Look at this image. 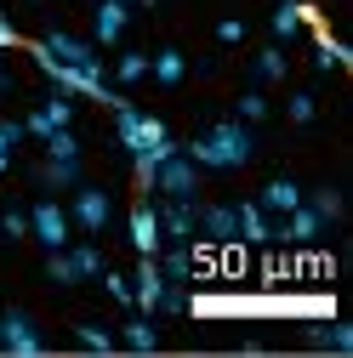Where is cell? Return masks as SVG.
Returning a JSON list of instances; mask_svg holds the SVG:
<instances>
[{
  "label": "cell",
  "instance_id": "obj_37",
  "mask_svg": "<svg viewBox=\"0 0 353 358\" xmlns=\"http://www.w3.org/2000/svg\"><path fill=\"white\" fill-rule=\"evenodd\" d=\"M6 92H12V69L0 63V97H6Z\"/></svg>",
  "mask_w": 353,
  "mask_h": 358
},
{
  "label": "cell",
  "instance_id": "obj_23",
  "mask_svg": "<svg viewBox=\"0 0 353 358\" xmlns=\"http://www.w3.org/2000/svg\"><path fill=\"white\" fill-rule=\"evenodd\" d=\"M251 74H256V85H274V80H285V52H279V46H268V52H256Z\"/></svg>",
  "mask_w": 353,
  "mask_h": 358
},
{
  "label": "cell",
  "instance_id": "obj_17",
  "mask_svg": "<svg viewBox=\"0 0 353 358\" xmlns=\"http://www.w3.org/2000/svg\"><path fill=\"white\" fill-rule=\"evenodd\" d=\"M34 176H40V188L63 194V188H74V182H80V159H52V154H46V159H40V171H34Z\"/></svg>",
  "mask_w": 353,
  "mask_h": 358
},
{
  "label": "cell",
  "instance_id": "obj_13",
  "mask_svg": "<svg viewBox=\"0 0 353 358\" xmlns=\"http://www.w3.org/2000/svg\"><path fill=\"white\" fill-rule=\"evenodd\" d=\"M154 216H160V234H165V239H194V216H200V199H165V194H160Z\"/></svg>",
  "mask_w": 353,
  "mask_h": 358
},
{
  "label": "cell",
  "instance_id": "obj_6",
  "mask_svg": "<svg viewBox=\"0 0 353 358\" xmlns=\"http://www.w3.org/2000/svg\"><path fill=\"white\" fill-rule=\"evenodd\" d=\"M0 347L18 358H34V352H46V336H40V324L23 307H0Z\"/></svg>",
  "mask_w": 353,
  "mask_h": 358
},
{
  "label": "cell",
  "instance_id": "obj_3",
  "mask_svg": "<svg viewBox=\"0 0 353 358\" xmlns=\"http://www.w3.org/2000/svg\"><path fill=\"white\" fill-rule=\"evenodd\" d=\"M29 57H34V69L40 74H46L52 85H57V92L63 97H92V103H114V85L109 80H92V74H80V69H63L46 46H40V40H34V46H29Z\"/></svg>",
  "mask_w": 353,
  "mask_h": 358
},
{
  "label": "cell",
  "instance_id": "obj_24",
  "mask_svg": "<svg viewBox=\"0 0 353 358\" xmlns=\"http://www.w3.org/2000/svg\"><path fill=\"white\" fill-rule=\"evenodd\" d=\"M63 250H69V262H74L80 279H97V273H103V250H97V245H63Z\"/></svg>",
  "mask_w": 353,
  "mask_h": 358
},
{
  "label": "cell",
  "instance_id": "obj_4",
  "mask_svg": "<svg viewBox=\"0 0 353 358\" xmlns=\"http://www.w3.org/2000/svg\"><path fill=\"white\" fill-rule=\"evenodd\" d=\"M40 46H46L63 69H80V74H92V80H109V69H103V57H97L92 40H80V34H69V29H52V34H40Z\"/></svg>",
  "mask_w": 353,
  "mask_h": 358
},
{
  "label": "cell",
  "instance_id": "obj_29",
  "mask_svg": "<svg viewBox=\"0 0 353 358\" xmlns=\"http://www.w3.org/2000/svg\"><path fill=\"white\" fill-rule=\"evenodd\" d=\"M0 234H6V239H29V210L6 205V210H0Z\"/></svg>",
  "mask_w": 353,
  "mask_h": 358
},
{
  "label": "cell",
  "instance_id": "obj_36",
  "mask_svg": "<svg viewBox=\"0 0 353 358\" xmlns=\"http://www.w3.org/2000/svg\"><path fill=\"white\" fill-rule=\"evenodd\" d=\"M12 46H23V40H18V29H12V17L0 12V52H12Z\"/></svg>",
  "mask_w": 353,
  "mask_h": 358
},
{
  "label": "cell",
  "instance_id": "obj_21",
  "mask_svg": "<svg viewBox=\"0 0 353 358\" xmlns=\"http://www.w3.org/2000/svg\"><path fill=\"white\" fill-rule=\"evenodd\" d=\"M120 341H125V347H137V352H148V347H160V330H154V319H148V313H137V319H125Z\"/></svg>",
  "mask_w": 353,
  "mask_h": 358
},
{
  "label": "cell",
  "instance_id": "obj_7",
  "mask_svg": "<svg viewBox=\"0 0 353 358\" xmlns=\"http://www.w3.org/2000/svg\"><path fill=\"white\" fill-rule=\"evenodd\" d=\"M69 222L80 234H103L109 222H114V199L103 194V188H80L74 182V199H69Z\"/></svg>",
  "mask_w": 353,
  "mask_h": 358
},
{
  "label": "cell",
  "instance_id": "obj_9",
  "mask_svg": "<svg viewBox=\"0 0 353 358\" xmlns=\"http://www.w3.org/2000/svg\"><path fill=\"white\" fill-rule=\"evenodd\" d=\"M125 234H131V250H137V256H160L165 234H160L154 199H137V205H131V216H125Z\"/></svg>",
  "mask_w": 353,
  "mask_h": 358
},
{
  "label": "cell",
  "instance_id": "obj_31",
  "mask_svg": "<svg viewBox=\"0 0 353 358\" xmlns=\"http://www.w3.org/2000/svg\"><path fill=\"white\" fill-rule=\"evenodd\" d=\"M234 120H245V125L268 120V97H262V92H245V97H240V114H234Z\"/></svg>",
  "mask_w": 353,
  "mask_h": 358
},
{
  "label": "cell",
  "instance_id": "obj_5",
  "mask_svg": "<svg viewBox=\"0 0 353 358\" xmlns=\"http://www.w3.org/2000/svg\"><path fill=\"white\" fill-rule=\"evenodd\" d=\"M200 165L183 154V148H171L160 165H154V194H165V199H200Z\"/></svg>",
  "mask_w": 353,
  "mask_h": 358
},
{
  "label": "cell",
  "instance_id": "obj_2",
  "mask_svg": "<svg viewBox=\"0 0 353 358\" xmlns=\"http://www.w3.org/2000/svg\"><path fill=\"white\" fill-rule=\"evenodd\" d=\"M114 137H120V148L125 154H165L171 148V131H165V120L160 114H143V108H131L120 92H114Z\"/></svg>",
  "mask_w": 353,
  "mask_h": 358
},
{
  "label": "cell",
  "instance_id": "obj_10",
  "mask_svg": "<svg viewBox=\"0 0 353 358\" xmlns=\"http://www.w3.org/2000/svg\"><path fill=\"white\" fill-rule=\"evenodd\" d=\"M63 125H74V97H63V92H57V97H46V103H40V108L23 120V131H29L34 143H46L52 131H63Z\"/></svg>",
  "mask_w": 353,
  "mask_h": 358
},
{
  "label": "cell",
  "instance_id": "obj_16",
  "mask_svg": "<svg viewBox=\"0 0 353 358\" xmlns=\"http://www.w3.org/2000/svg\"><path fill=\"white\" fill-rule=\"evenodd\" d=\"M194 234L211 239V245H234V205H200Z\"/></svg>",
  "mask_w": 353,
  "mask_h": 358
},
{
  "label": "cell",
  "instance_id": "obj_22",
  "mask_svg": "<svg viewBox=\"0 0 353 358\" xmlns=\"http://www.w3.org/2000/svg\"><path fill=\"white\" fill-rule=\"evenodd\" d=\"M183 74H188L183 52H160V57H148V80H160V85H176Z\"/></svg>",
  "mask_w": 353,
  "mask_h": 358
},
{
  "label": "cell",
  "instance_id": "obj_1",
  "mask_svg": "<svg viewBox=\"0 0 353 358\" xmlns=\"http://www.w3.org/2000/svg\"><path fill=\"white\" fill-rule=\"evenodd\" d=\"M183 154H188L200 171H240V165H251V154H256V131H251L245 120H216V125L200 131Z\"/></svg>",
  "mask_w": 353,
  "mask_h": 358
},
{
  "label": "cell",
  "instance_id": "obj_34",
  "mask_svg": "<svg viewBox=\"0 0 353 358\" xmlns=\"http://www.w3.org/2000/svg\"><path fill=\"white\" fill-rule=\"evenodd\" d=\"M216 40H223V46H240V40H245V23H240V17H223V23H216Z\"/></svg>",
  "mask_w": 353,
  "mask_h": 358
},
{
  "label": "cell",
  "instance_id": "obj_14",
  "mask_svg": "<svg viewBox=\"0 0 353 358\" xmlns=\"http://www.w3.org/2000/svg\"><path fill=\"white\" fill-rule=\"evenodd\" d=\"M234 239H245V245H268V239H274V216L262 210L256 199H240V205H234Z\"/></svg>",
  "mask_w": 353,
  "mask_h": 358
},
{
  "label": "cell",
  "instance_id": "obj_35",
  "mask_svg": "<svg viewBox=\"0 0 353 358\" xmlns=\"http://www.w3.org/2000/svg\"><path fill=\"white\" fill-rule=\"evenodd\" d=\"M291 120H296V125L314 120V97H307V92H296V97H291Z\"/></svg>",
  "mask_w": 353,
  "mask_h": 358
},
{
  "label": "cell",
  "instance_id": "obj_27",
  "mask_svg": "<svg viewBox=\"0 0 353 358\" xmlns=\"http://www.w3.org/2000/svg\"><path fill=\"white\" fill-rule=\"evenodd\" d=\"M46 154H52V159H80V137H74V125L52 131V137H46Z\"/></svg>",
  "mask_w": 353,
  "mask_h": 358
},
{
  "label": "cell",
  "instance_id": "obj_11",
  "mask_svg": "<svg viewBox=\"0 0 353 358\" xmlns=\"http://www.w3.org/2000/svg\"><path fill=\"white\" fill-rule=\"evenodd\" d=\"M160 290H165L160 262H154V256H137V279H131V307L154 319V313H160Z\"/></svg>",
  "mask_w": 353,
  "mask_h": 358
},
{
  "label": "cell",
  "instance_id": "obj_25",
  "mask_svg": "<svg viewBox=\"0 0 353 358\" xmlns=\"http://www.w3.org/2000/svg\"><path fill=\"white\" fill-rule=\"evenodd\" d=\"M23 137H29L23 120H0V176L12 171V154H18V143H23Z\"/></svg>",
  "mask_w": 353,
  "mask_h": 358
},
{
  "label": "cell",
  "instance_id": "obj_30",
  "mask_svg": "<svg viewBox=\"0 0 353 358\" xmlns=\"http://www.w3.org/2000/svg\"><path fill=\"white\" fill-rule=\"evenodd\" d=\"M46 273H52V285H80V273H74L69 250H52V256H46Z\"/></svg>",
  "mask_w": 353,
  "mask_h": 358
},
{
  "label": "cell",
  "instance_id": "obj_18",
  "mask_svg": "<svg viewBox=\"0 0 353 358\" xmlns=\"http://www.w3.org/2000/svg\"><path fill=\"white\" fill-rule=\"evenodd\" d=\"M262 210H268V216H285L291 205H302V188L291 182V176H274V182L268 188H262V199H256Z\"/></svg>",
  "mask_w": 353,
  "mask_h": 358
},
{
  "label": "cell",
  "instance_id": "obj_15",
  "mask_svg": "<svg viewBox=\"0 0 353 358\" xmlns=\"http://www.w3.org/2000/svg\"><path fill=\"white\" fill-rule=\"evenodd\" d=\"M274 234H279V239H291V245H314V239L325 234V222H319V210H314V205L302 199V205H291V210H285V228H274Z\"/></svg>",
  "mask_w": 353,
  "mask_h": 358
},
{
  "label": "cell",
  "instance_id": "obj_20",
  "mask_svg": "<svg viewBox=\"0 0 353 358\" xmlns=\"http://www.w3.org/2000/svg\"><path fill=\"white\" fill-rule=\"evenodd\" d=\"M307 347H331V352H353V330H347L342 319H325V324H314V330H307Z\"/></svg>",
  "mask_w": 353,
  "mask_h": 358
},
{
  "label": "cell",
  "instance_id": "obj_28",
  "mask_svg": "<svg viewBox=\"0 0 353 358\" xmlns=\"http://www.w3.org/2000/svg\"><path fill=\"white\" fill-rule=\"evenodd\" d=\"M307 205L319 210V222H325V228H331V222H342V194H336V188H319Z\"/></svg>",
  "mask_w": 353,
  "mask_h": 358
},
{
  "label": "cell",
  "instance_id": "obj_32",
  "mask_svg": "<svg viewBox=\"0 0 353 358\" xmlns=\"http://www.w3.org/2000/svg\"><path fill=\"white\" fill-rule=\"evenodd\" d=\"M74 341H80V347H97V352H109V347H114V336H109L103 324H80V330H74Z\"/></svg>",
  "mask_w": 353,
  "mask_h": 358
},
{
  "label": "cell",
  "instance_id": "obj_12",
  "mask_svg": "<svg viewBox=\"0 0 353 358\" xmlns=\"http://www.w3.org/2000/svg\"><path fill=\"white\" fill-rule=\"evenodd\" d=\"M131 29V0H103L92 17V46H120Z\"/></svg>",
  "mask_w": 353,
  "mask_h": 358
},
{
  "label": "cell",
  "instance_id": "obj_8",
  "mask_svg": "<svg viewBox=\"0 0 353 358\" xmlns=\"http://www.w3.org/2000/svg\"><path fill=\"white\" fill-rule=\"evenodd\" d=\"M69 228H74V222H69V205H57V199H40V205L29 210V234L46 245V250H63V245H69Z\"/></svg>",
  "mask_w": 353,
  "mask_h": 358
},
{
  "label": "cell",
  "instance_id": "obj_38",
  "mask_svg": "<svg viewBox=\"0 0 353 358\" xmlns=\"http://www.w3.org/2000/svg\"><path fill=\"white\" fill-rule=\"evenodd\" d=\"M143 6H160V0H143Z\"/></svg>",
  "mask_w": 353,
  "mask_h": 358
},
{
  "label": "cell",
  "instance_id": "obj_33",
  "mask_svg": "<svg viewBox=\"0 0 353 358\" xmlns=\"http://www.w3.org/2000/svg\"><path fill=\"white\" fill-rule=\"evenodd\" d=\"M97 279H103V290H109V296H114L120 307H131V279H125V273H109V267H103Z\"/></svg>",
  "mask_w": 353,
  "mask_h": 358
},
{
  "label": "cell",
  "instance_id": "obj_26",
  "mask_svg": "<svg viewBox=\"0 0 353 358\" xmlns=\"http://www.w3.org/2000/svg\"><path fill=\"white\" fill-rule=\"evenodd\" d=\"M114 80H120V85H137V80H148V57H143V52H120Z\"/></svg>",
  "mask_w": 353,
  "mask_h": 358
},
{
  "label": "cell",
  "instance_id": "obj_19",
  "mask_svg": "<svg viewBox=\"0 0 353 358\" xmlns=\"http://www.w3.org/2000/svg\"><path fill=\"white\" fill-rule=\"evenodd\" d=\"M268 29H274V40H296V34L307 29V6H302V0H279Z\"/></svg>",
  "mask_w": 353,
  "mask_h": 358
}]
</instances>
